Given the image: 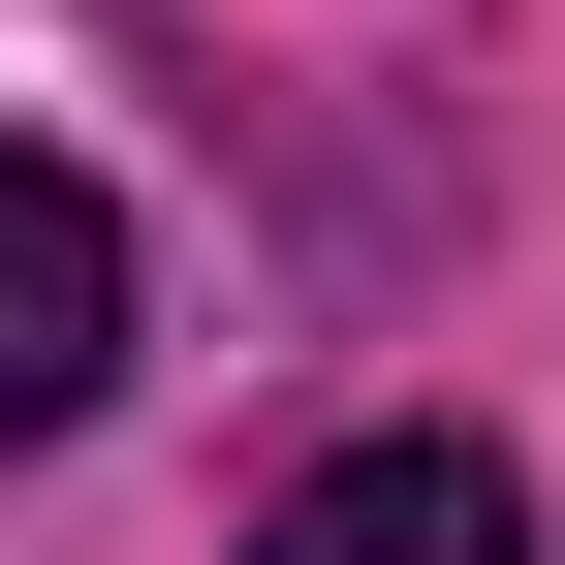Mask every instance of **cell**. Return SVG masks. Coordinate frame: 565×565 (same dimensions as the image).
<instances>
[{"mask_svg":"<svg viewBox=\"0 0 565 565\" xmlns=\"http://www.w3.org/2000/svg\"><path fill=\"white\" fill-rule=\"evenodd\" d=\"M95 377H126V221H95V189L32 158V126H0V471H32V440H63Z\"/></svg>","mask_w":565,"mask_h":565,"instance_id":"cell-1","label":"cell"},{"mask_svg":"<svg viewBox=\"0 0 565 565\" xmlns=\"http://www.w3.org/2000/svg\"><path fill=\"white\" fill-rule=\"evenodd\" d=\"M252 565H534V503H503V440H315Z\"/></svg>","mask_w":565,"mask_h":565,"instance_id":"cell-2","label":"cell"}]
</instances>
